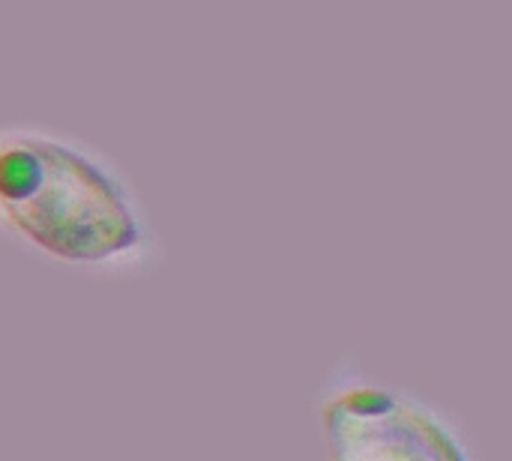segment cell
I'll use <instances>...</instances> for the list:
<instances>
[{"instance_id":"obj_1","label":"cell","mask_w":512,"mask_h":461,"mask_svg":"<svg viewBox=\"0 0 512 461\" xmlns=\"http://www.w3.org/2000/svg\"><path fill=\"white\" fill-rule=\"evenodd\" d=\"M0 240L45 267L102 282H135L165 261L126 165L45 120L0 123Z\"/></svg>"},{"instance_id":"obj_2","label":"cell","mask_w":512,"mask_h":461,"mask_svg":"<svg viewBox=\"0 0 512 461\" xmlns=\"http://www.w3.org/2000/svg\"><path fill=\"white\" fill-rule=\"evenodd\" d=\"M315 417L324 461H477L444 411L351 363L324 378Z\"/></svg>"}]
</instances>
